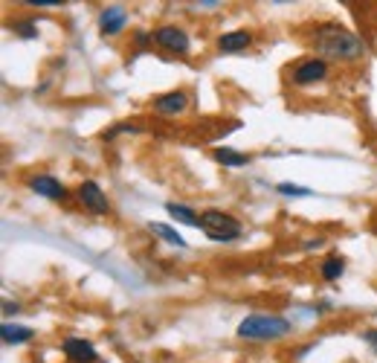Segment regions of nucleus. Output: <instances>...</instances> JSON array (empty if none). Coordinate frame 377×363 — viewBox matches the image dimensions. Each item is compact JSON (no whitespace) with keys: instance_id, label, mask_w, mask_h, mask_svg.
<instances>
[{"instance_id":"obj_1","label":"nucleus","mask_w":377,"mask_h":363,"mask_svg":"<svg viewBox=\"0 0 377 363\" xmlns=\"http://www.w3.org/2000/svg\"><path fill=\"white\" fill-rule=\"evenodd\" d=\"M313 50L322 55V59H334V62H357L363 59L366 44L363 38H357L351 29L336 27V24H325L316 29L313 35Z\"/></svg>"},{"instance_id":"obj_2","label":"nucleus","mask_w":377,"mask_h":363,"mask_svg":"<svg viewBox=\"0 0 377 363\" xmlns=\"http://www.w3.org/2000/svg\"><path fill=\"white\" fill-rule=\"evenodd\" d=\"M290 334V320L285 317H273V314H250L247 320H241V326H238V337L241 340H279Z\"/></svg>"},{"instance_id":"obj_3","label":"nucleus","mask_w":377,"mask_h":363,"mask_svg":"<svg viewBox=\"0 0 377 363\" xmlns=\"http://www.w3.org/2000/svg\"><path fill=\"white\" fill-rule=\"evenodd\" d=\"M201 230L212 241H235L241 236V224L221 209H206V213H201Z\"/></svg>"},{"instance_id":"obj_4","label":"nucleus","mask_w":377,"mask_h":363,"mask_svg":"<svg viewBox=\"0 0 377 363\" xmlns=\"http://www.w3.org/2000/svg\"><path fill=\"white\" fill-rule=\"evenodd\" d=\"M154 35V41L160 44L163 50H169V52H177V55H186L189 52V35H186V29H180V27H160V29H154L151 32Z\"/></svg>"},{"instance_id":"obj_5","label":"nucleus","mask_w":377,"mask_h":363,"mask_svg":"<svg viewBox=\"0 0 377 363\" xmlns=\"http://www.w3.org/2000/svg\"><path fill=\"white\" fill-rule=\"evenodd\" d=\"M328 76V64H325V59H308V62H302V64H296L293 67V85H299V87H305V85H316V82H322Z\"/></svg>"},{"instance_id":"obj_6","label":"nucleus","mask_w":377,"mask_h":363,"mask_svg":"<svg viewBox=\"0 0 377 363\" xmlns=\"http://www.w3.org/2000/svg\"><path fill=\"white\" fill-rule=\"evenodd\" d=\"M78 201H82L90 213H96V215H108L111 213V204H108L105 192L99 189L96 180H85L82 186H78Z\"/></svg>"},{"instance_id":"obj_7","label":"nucleus","mask_w":377,"mask_h":363,"mask_svg":"<svg viewBox=\"0 0 377 363\" xmlns=\"http://www.w3.org/2000/svg\"><path fill=\"white\" fill-rule=\"evenodd\" d=\"M189 108V93L186 90H171V93H163V97L154 99V111L163 113V117H177Z\"/></svg>"},{"instance_id":"obj_8","label":"nucleus","mask_w":377,"mask_h":363,"mask_svg":"<svg viewBox=\"0 0 377 363\" xmlns=\"http://www.w3.org/2000/svg\"><path fill=\"white\" fill-rule=\"evenodd\" d=\"M62 349H64V355H67L70 363H96L99 360L96 349L90 346L87 340H82V337H67Z\"/></svg>"},{"instance_id":"obj_9","label":"nucleus","mask_w":377,"mask_h":363,"mask_svg":"<svg viewBox=\"0 0 377 363\" xmlns=\"http://www.w3.org/2000/svg\"><path fill=\"white\" fill-rule=\"evenodd\" d=\"M29 189L35 195H41V198H50V201H64L67 198V189L64 183H58L52 175H38L29 180Z\"/></svg>"},{"instance_id":"obj_10","label":"nucleus","mask_w":377,"mask_h":363,"mask_svg":"<svg viewBox=\"0 0 377 363\" xmlns=\"http://www.w3.org/2000/svg\"><path fill=\"white\" fill-rule=\"evenodd\" d=\"M128 24V12L122 6H108L99 15V27H102L105 35H119Z\"/></svg>"},{"instance_id":"obj_11","label":"nucleus","mask_w":377,"mask_h":363,"mask_svg":"<svg viewBox=\"0 0 377 363\" xmlns=\"http://www.w3.org/2000/svg\"><path fill=\"white\" fill-rule=\"evenodd\" d=\"M252 44V35L247 29H232L218 38V52H244Z\"/></svg>"},{"instance_id":"obj_12","label":"nucleus","mask_w":377,"mask_h":363,"mask_svg":"<svg viewBox=\"0 0 377 363\" xmlns=\"http://www.w3.org/2000/svg\"><path fill=\"white\" fill-rule=\"evenodd\" d=\"M0 337H3V343H27V340L35 337V332L27 329V326H12V322H3V326H0Z\"/></svg>"},{"instance_id":"obj_13","label":"nucleus","mask_w":377,"mask_h":363,"mask_svg":"<svg viewBox=\"0 0 377 363\" xmlns=\"http://www.w3.org/2000/svg\"><path fill=\"white\" fill-rule=\"evenodd\" d=\"M212 157L221 163V166H229V169H238V166H247L250 163L247 155H238V151H232V148H215Z\"/></svg>"},{"instance_id":"obj_14","label":"nucleus","mask_w":377,"mask_h":363,"mask_svg":"<svg viewBox=\"0 0 377 363\" xmlns=\"http://www.w3.org/2000/svg\"><path fill=\"white\" fill-rule=\"evenodd\" d=\"M148 230L154 233V236H160L163 241H169V244H177V247H186V239L180 236V233H177V230H171V227L169 224H148Z\"/></svg>"},{"instance_id":"obj_15","label":"nucleus","mask_w":377,"mask_h":363,"mask_svg":"<svg viewBox=\"0 0 377 363\" xmlns=\"http://www.w3.org/2000/svg\"><path fill=\"white\" fill-rule=\"evenodd\" d=\"M166 209H169L177 221H183L189 227H201V218H197V213H192L189 206H183V204H166Z\"/></svg>"},{"instance_id":"obj_16","label":"nucleus","mask_w":377,"mask_h":363,"mask_svg":"<svg viewBox=\"0 0 377 363\" xmlns=\"http://www.w3.org/2000/svg\"><path fill=\"white\" fill-rule=\"evenodd\" d=\"M343 273H346V262L340 256H331V259L322 262V279L334 282V279H340Z\"/></svg>"},{"instance_id":"obj_17","label":"nucleus","mask_w":377,"mask_h":363,"mask_svg":"<svg viewBox=\"0 0 377 363\" xmlns=\"http://www.w3.org/2000/svg\"><path fill=\"white\" fill-rule=\"evenodd\" d=\"M276 189H279L282 195H287V198H308L311 195L308 186H296V183H279Z\"/></svg>"},{"instance_id":"obj_18","label":"nucleus","mask_w":377,"mask_h":363,"mask_svg":"<svg viewBox=\"0 0 377 363\" xmlns=\"http://www.w3.org/2000/svg\"><path fill=\"white\" fill-rule=\"evenodd\" d=\"M12 29H15V35H21V38H38V29H35L32 21H17Z\"/></svg>"},{"instance_id":"obj_19","label":"nucleus","mask_w":377,"mask_h":363,"mask_svg":"<svg viewBox=\"0 0 377 363\" xmlns=\"http://www.w3.org/2000/svg\"><path fill=\"white\" fill-rule=\"evenodd\" d=\"M27 6H38V9H55V6H62V0H27Z\"/></svg>"},{"instance_id":"obj_20","label":"nucleus","mask_w":377,"mask_h":363,"mask_svg":"<svg viewBox=\"0 0 377 363\" xmlns=\"http://www.w3.org/2000/svg\"><path fill=\"white\" fill-rule=\"evenodd\" d=\"M366 343L377 352V329H369V332H366Z\"/></svg>"},{"instance_id":"obj_21","label":"nucleus","mask_w":377,"mask_h":363,"mask_svg":"<svg viewBox=\"0 0 377 363\" xmlns=\"http://www.w3.org/2000/svg\"><path fill=\"white\" fill-rule=\"evenodd\" d=\"M194 9H218L221 3H218V0H204V3H192Z\"/></svg>"},{"instance_id":"obj_22","label":"nucleus","mask_w":377,"mask_h":363,"mask_svg":"<svg viewBox=\"0 0 377 363\" xmlns=\"http://www.w3.org/2000/svg\"><path fill=\"white\" fill-rule=\"evenodd\" d=\"M305 247H308V250H320V247H322V241H320V239H316V241H308Z\"/></svg>"}]
</instances>
